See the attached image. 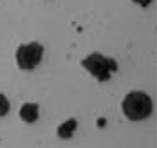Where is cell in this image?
<instances>
[{"instance_id":"cell-1","label":"cell","mask_w":157,"mask_h":148,"mask_svg":"<svg viewBox=\"0 0 157 148\" xmlns=\"http://www.w3.org/2000/svg\"><path fill=\"white\" fill-rule=\"evenodd\" d=\"M123 112L132 121L146 119L152 114V99L143 92H130L123 99Z\"/></svg>"},{"instance_id":"cell-2","label":"cell","mask_w":157,"mask_h":148,"mask_svg":"<svg viewBox=\"0 0 157 148\" xmlns=\"http://www.w3.org/2000/svg\"><path fill=\"white\" fill-rule=\"evenodd\" d=\"M81 65L85 67L94 78H98L99 82H107L110 78V74H112L114 70H117V63H116L114 60L105 58L103 54H98V52L87 56V58L81 62Z\"/></svg>"},{"instance_id":"cell-3","label":"cell","mask_w":157,"mask_h":148,"mask_svg":"<svg viewBox=\"0 0 157 148\" xmlns=\"http://www.w3.org/2000/svg\"><path fill=\"white\" fill-rule=\"evenodd\" d=\"M42 54H44V47L40 44L20 45L16 51V63L24 70H31L42 62Z\"/></svg>"},{"instance_id":"cell-4","label":"cell","mask_w":157,"mask_h":148,"mask_svg":"<svg viewBox=\"0 0 157 148\" xmlns=\"http://www.w3.org/2000/svg\"><path fill=\"white\" fill-rule=\"evenodd\" d=\"M20 117L27 123H34L38 119V107L34 103H25L22 108H20Z\"/></svg>"},{"instance_id":"cell-5","label":"cell","mask_w":157,"mask_h":148,"mask_svg":"<svg viewBox=\"0 0 157 148\" xmlns=\"http://www.w3.org/2000/svg\"><path fill=\"white\" fill-rule=\"evenodd\" d=\"M74 128H76V121L74 119H71V121H67V123H63L62 127H60V130H58V134L62 135V137H69L72 132H74Z\"/></svg>"},{"instance_id":"cell-6","label":"cell","mask_w":157,"mask_h":148,"mask_svg":"<svg viewBox=\"0 0 157 148\" xmlns=\"http://www.w3.org/2000/svg\"><path fill=\"white\" fill-rule=\"evenodd\" d=\"M9 110V101L6 99L4 94H0V116H6Z\"/></svg>"},{"instance_id":"cell-7","label":"cell","mask_w":157,"mask_h":148,"mask_svg":"<svg viewBox=\"0 0 157 148\" xmlns=\"http://www.w3.org/2000/svg\"><path fill=\"white\" fill-rule=\"evenodd\" d=\"M134 2H136V4H139V6H148L152 0H134Z\"/></svg>"}]
</instances>
